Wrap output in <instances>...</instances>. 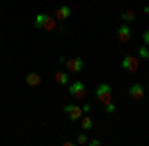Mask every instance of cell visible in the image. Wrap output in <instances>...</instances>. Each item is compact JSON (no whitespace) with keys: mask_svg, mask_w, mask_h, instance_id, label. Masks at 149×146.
<instances>
[{"mask_svg":"<svg viewBox=\"0 0 149 146\" xmlns=\"http://www.w3.org/2000/svg\"><path fill=\"white\" fill-rule=\"evenodd\" d=\"M95 99L105 105V103H111V85H107V83H100L97 87H95Z\"/></svg>","mask_w":149,"mask_h":146,"instance_id":"6da1fadb","label":"cell"},{"mask_svg":"<svg viewBox=\"0 0 149 146\" xmlns=\"http://www.w3.org/2000/svg\"><path fill=\"white\" fill-rule=\"evenodd\" d=\"M70 95L74 97V99H78V101H81V99H86V93H88V89H86V85L81 83V81H76V83H72L68 87Z\"/></svg>","mask_w":149,"mask_h":146,"instance_id":"7a4b0ae2","label":"cell"},{"mask_svg":"<svg viewBox=\"0 0 149 146\" xmlns=\"http://www.w3.org/2000/svg\"><path fill=\"white\" fill-rule=\"evenodd\" d=\"M64 112L68 114V119H70V121H74V123H76V121H80L81 114H84V111L80 109V105H74V103L66 105V107H64Z\"/></svg>","mask_w":149,"mask_h":146,"instance_id":"3957f363","label":"cell"},{"mask_svg":"<svg viewBox=\"0 0 149 146\" xmlns=\"http://www.w3.org/2000/svg\"><path fill=\"white\" fill-rule=\"evenodd\" d=\"M121 67L125 69V71H129V73H135L139 69V59L135 56H125L121 59Z\"/></svg>","mask_w":149,"mask_h":146,"instance_id":"277c9868","label":"cell"},{"mask_svg":"<svg viewBox=\"0 0 149 146\" xmlns=\"http://www.w3.org/2000/svg\"><path fill=\"white\" fill-rule=\"evenodd\" d=\"M127 93H129V97H131L133 101H143V99H145V87H143L141 83H133Z\"/></svg>","mask_w":149,"mask_h":146,"instance_id":"5b68a950","label":"cell"},{"mask_svg":"<svg viewBox=\"0 0 149 146\" xmlns=\"http://www.w3.org/2000/svg\"><path fill=\"white\" fill-rule=\"evenodd\" d=\"M64 65L72 73H80V71H84V59H80V57H70V59H66Z\"/></svg>","mask_w":149,"mask_h":146,"instance_id":"8992f818","label":"cell"},{"mask_svg":"<svg viewBox=\"0 0 149 146\" xmlns=\"http://www.w3.org/2000/svg\"><path fill=\"white\" fill-rule=\"evenodd\" d=\"M117 40H119L121 44H127V42L131 40V28H129V24H121V26L117 28Z\"/></svg>","mask_w":149,"mask_h":146,"instance_id":"52a82bcc","label":"cell"},{"mask_svg":"<svg viewBox=\"0 0 149 146\" xmlns=\"http://www.w3.org/2000/svg\"><path fill=\"white\" fill-rule=\"evenodd\" d=\"M70 16H72V8L70 6H58L56 14H54V18H56L58 22H66Z\"/></svg>","mask_w":149,"mask_h":146,"instance_id":"ba28073f","label":"cell"},{"mask_svg":"<svg viewBox=\"0 0 149 146\" xmlns=\"http://www.w3.org/2000/svg\"><path fill=\"white\" fill-rule=\"evenodd\" d=\"M26 83H28L30 87H40V85H42V77H40L38 73L32 71V73H28V75H26Z\"/></svg>","mask_w":149,"mask_h":146,"instance_id":"9c48e42d","label":"cell"},{"mask_svg":"<svg viewBox=\"0 0 149 146\" xmlns=\"http://www.w3.org/2000/svg\"><path fill=\"white\" fill-rule=\"evenodd\" d=\"M56 26H58V20H56V18H50V16H46V18H44V26H42V30L52 32V30H56Z\"/></svg>","mask_w":149,"mask_h":146,"instance_id":"30bf717a","label":"cell"},{"mask_svg":"<svg viewBox=\"0 0 149 146\" xmlns=\"http://www.w3.org/2000/svg\"><path fill=\"white\" fill-rule=\"evenodd\" d=\"M54 79H56V83H60V85H68L70 83V75L66 71H58L56 75H54Z\"/></svg>","mask_w":149,"mask_h":146,"instance_id":"8fae6325","label":"cell"},{"mask_svg":"<svg viewBox=\"0 0 149 146\" xmlns=\"http://www.w3.org/2000/svg\"><path fill=\"white\" fill-rule=\"evenodd\" d=\"M80 126L84 128V130H86V132H88V130H92V128H93V121L90 119V117H84V114H81V119H80Z\"/></svg>","mask_w":149,"mask_h":146,"instance_id":"7c38bea8","label":"cell"},{"mask_svg":"<svg viewBox=\"0 0 149 146\" xmlns=\"http://www.w3.org/2000/svg\"><path fill=\"white\" fill-rule=\"evenodd\" d=\"M121 20H123L125 24L133 22V20H135V12H133V10H125V12H121Z\"/></svg>","mask_w":149,"mask_h":146,"instance_id":"4fadbf2b","label":"cell"},{"mask_svg":"<svg viewBox=\"0 0 149 146\" xmlns=\"http://www.w3.org/2000/svg\"><path fill=\"white\" fill-rule=\"evenodd\" d=\"M137 53H139V57H141V59H149V45L143 44V45L137 49Z\"/></svg>","mask_w":149,"mask_h":146,"instance_id":"5bb4252c","label":"cell"},{"mask_svg":"<svg viewBox=\"0 0 149 146\" xmlns=\"http://www.w3.org/2000/svg\"><path fill=\"white\" fill-rule=\"evenodd\" d=\"M44 18H46V14H38L34 18V26L38 30H42V26H44Z\"/></svg>","mask_w":149,"mask_h":146,"instance_id":"9a60e30c","label":"cell"},{"mask_svg":"<svg viewBox=\"0 0 149 146\" xmlns=\"http://www.w3.org/2000/svg\"><path fill=\"white\" fill-rule=\"evenodd\" d=\"M76 144H88V136H86V132H81L80 136H78V138H76Z\"/></svg>","mask_w":149,"mask_h":146,"instance_id":"2e32d148","label":"cell"},{"mask_svg":"<svg viewBox=\"0 0 149 146\" xmlns=\"http://www.w3.org/2000/svg\"><path fill=\"white\" fill-rule=\"evenodd\" d=\"M105 112H107V114L115 112V105H113V103H105Z\"/></svg>","mask_w":149,"mask_h":146,"instance_id":"e0dca14e","label":"cell"},{"mask_svg":"<svg viewBox=\"0 0 149 146\" xmlns=\"http://www.w3.org/2000/svg\"><path fill=\"white\" fill-rule=\"evenodd\" d=\"M88 144H90V146H100L102 142H100L97 138H92V140H88Z\"/></svg>","mask_w":149,"mask_h":146,"instance_id":"ac0fdd59","label":"cell"},{"mask_svg":"<svg viewBox=\"0 0 149 146\" xmlns=\"http://www.w3.org/2000/svg\"><path fill=\"white\" fill-rule=\"evenodd\" d=\"M81 111H84V114H86V112H90V111H92V105H90V103H86V105L81 107Z\"/></svg>","mask_w":149,"mask_h":146,"instance_id":"d6986e66","label":"cell"},{"mask_svg":"<svg viewBox=\"0 0 149 146\" xmlns=\"http://www.w3.org/2000/svg\"><path fill=\"white\" fill-rule=\"evenodd\" d=\"M143 44L149 45V30H147V32H143Z\"/></svg>","mask_w":149,"mask_h":146,"instance_id":"ffe728a7","label":"cell"},{"mask_svg":"<svg viewBox=\"0 0 149 146\" xmlns=\"http://www.w3.org/2000/svg\"><path fill=\"white\" fill-rule=\"evenodd\" d=\"M143 12H145V14H149V6H145V8H143Z\"/></svg>","mask_w":149,"mask_h":146,"instance_id":"44dd1931","label":"cell"},{"mask_svg":"<svg viewBox=\"0 0 149 146\" xmlns=\"http://www.w3.org/2000/svg\"><path fill=\"white\" fill-rule=\"evenodd\" d=\"M147 87H149V81H147Z\"/></svg>","mask_w":149,"mask_h":146,"instance_id":"7402d4cb","label":"cell"}]
</instances>
